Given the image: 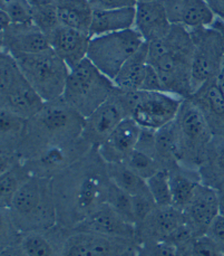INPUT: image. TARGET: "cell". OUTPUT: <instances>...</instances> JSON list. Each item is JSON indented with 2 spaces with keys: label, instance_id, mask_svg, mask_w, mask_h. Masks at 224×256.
<instances>
[{
  "label": "cell",
  "instance_id": "cell-9",
  "mask_svg": "<svg viewBox=\"0 0 224 256\" xmlns=\"http://www.w3.org/2000/svg\"><path fill=\"white\" fill-rule=\"evenodd\" d=\"M135 28L90 38L87 58L107 78L114 80L123 65L144 44Z\"/></svg>",
  "mask_w": 224,
  "mask_h": 256
},
{
  "label": "cell",
  "instance_id": "cell-17",
  "mask_svg": "<svg viewBox=\"0 0 224 256\" xmlns=\"http://www.w3.org/2000/svg\"><path fill=\"white\" fill-rule=\"evenodd\" d=\"M1 50L16 54H35L50 48L47 36L34 22L10 24L0 30Z\"/></svg>",
  "mask_w": 224,
  "mask_h": 256
},
{
  "label": "cell",
  "instance_id": "cell-34",
  "mask_svg": "<svg viewBox=\"0 0 224 256\" xmlns=\"http://www.w3.org/2000/svg\"><path fill=\"white\" fill-rule=\"evenodd\" d=\"M32 22L48 37L61 22L54 2L32 4Z\"/></svg>",
  "mask_w": 224,
  "mask_h": 256
},
{
  "label": "cell",
  "instance_id": "cell-28",
  "mask_svg": "<svg viewBox=\"0 0 224 256\" xmlns=\"http://www.w3.org/2000/svg\"><path fill=\"white\" fill-rule=\"evenodd\" d=\"M170 186L172 194V206L184 210L192 200L199 184L202 182L199 170L190 169L179 164L169 172Z\"/></svg>",
  "mask_w": 224,
  "mask_h": 256
},
{
  "label": "cell",
  "instance_id": "cell-39",
  "mask_svg": "<svg viewBox=\"0 0 224 256\" xmlns=\"http://www.w3.org/2000/svg\"><path fill=\"white\" fill-rule=\"evenodd\" d=\"M0 10L7 14L11 24L32 22V4L29 0H0Z\"/></svg>",
  "mask_w": 224,
  "mask_h": 256
},
{
  "label": "cell",
  "instance_id": "cell-13",
  "mask_svg": "<svg viewBox=\"0 0 224 256\" xmlns=\"http://www.w3.org/2000/svg\"><path fill=\"white\" fill-rule=\"evenodd\" d=\"M127 118H131V111L127 106L125 94L116 88L101 106L89 116L85 118L82 138L93 148H98Z\"/></svg>",
  "mask_w": 224,
  "mask_h": 256
},
{
  "label": "cell",
  "instance_id": "cell-25",
  "mask_svg": "<svg viewBox=\"0 0 224 256\" xmlns=\"http://www.w3.org/2000/svg\"><path fill=\"white\" fill-rule=\"evenodd\" d=\"M189 98L202 112L213 136H224V96L217 80L204 84Z\"/></svg>",
  "mask_w": 224,
  "mask_h": 256
},
{
  "label": "cell",
  "instance_id": "cell-1",
  "mask_svg": "<svg viewBox=\"0 0 224 256\" xmlns=\"http://www.w3.org/2000/svg\"><path fill=\"white\" fill-rule=\"evenodd\" d=\"M107 162L92 148L51 179L57 210V225L73 230L107 202L111 187Z\"/></svg>",
  "mask_w": 224,
  "mask_h": 256
},
{
  "label": "cell",
  "instance_id": "cell-8",
  "mask_svg": "<svg viewBox=\"0 0 224 256\" xmlns=\"http://www.w3.org/2000/svg\"><path fill=\"white\" fill-rule=\"evenodd\" d=\"M175 126L180 144V164L199 170L213 138L211 128L200 108L190 98L183 100Z\"/></svg>",
  "mask_w": 224,
  "mask_h": 256
},
{
  "label": "cell",
  "instance_id": "cell-47",
  "mask_svg": "<svg viewBox=\"0 0 224 256\" xmlns=\"http://www.w3.org/2000/svg\"><path fill=\"white\" fill-rule=\"evenodd\" d=\"M0 256H25V255H23V253L21 252L19 245H16V246H12V248L1 250Z\"/></svg>",
  "mask_w": 224,
  "mask_h": 256
},
{
  "label": "cell",
  "instance_id": "cell-44",
  "mask_svg": "<svg viewBox=\"0 0 224 256\" xmlns=\"http://www.w3.org/2000/svg\"><path fill=\"white\" fill-rule=\"evenodd\" d=\"M93 9L109 10V9H121L136 7L137 0H89Z\"/></svg>",
  "mask_w": 224,
  "mask_h": 256
},
{
  "label": "cell",
  "instance_id": "cell-24",
  "mask_svg": "<svg viewBox=\"0 0 224 256\" xmlns=\"http://www.w3.org/2000/svg\"><path fill=\"white\" fill-rule=\"evenodd\" d=\"M70 230L55 225L22 234L19 248L25 256H63Z\"/></svg>",
  "mask_w": 224,
  "mask_h": 256
},
{
  "label": "cell",
  "instance_id": "cell-31",
  "mask_svg": "<svg viewBox=\"0 0 224 256\" xmlns=\"http://www.w3.org/2000/svg\"><path fill=\"white\" fill-rule=\"evenodd\" d=\"M61 25L89 34L94 9L89 0H54Z\"/></svg>",
  "mask_w": 224,
  "mask_h": 256
},
{
  "label": "cell",
  "instance_id": "cell-32",
  "mask_svg": "<svg viewBox=\"0 0 224 256\" xmlns=\"http://www.w3.org/2000/svg\"><path fill=\"white\" fill-rule=\"evenodd\" d=\"M31 174L22 160L0 172V208L10 206L13 197L31 178Z\"/></svg>",
  "mask_w": 224,
  "mask_h": 256
},
{
  "label": "cell",
  "instance_id": "cell-29",
  "mask_svg": "<svg viewBox=\"0 0 224 256\" xmlns=\"http://www.w3.org/2000/svg\"><path fill=\"white\" fill-rule=\"evenodd\" d=\"M149 65V45L144 42L136 53L131 56L123 65L117 76L114 78V84L122 91H141L143 80Z\"/></svg>",
  "mask_w": 224,
  "mask_h": 256
},
{
  "label": "cell",
  "instance_id": "cell-46",
  "mask_svg": "<svg viewBox=\"0 0 224 256\" xmlns=\"http://www.w3.org/2000/svg\"><path fill=\"white\" fill-rule=\"evenodd\" d=\"M217 18L224 22V0H204Z\"/></svg>",
  "mask_w": 224,
  "mask_h": 256
},
{
  "label": "cell",
  "instance_id": "cell-40",
  "mask_svg": "<svg viewBox=\"0 0 224 256\" xmlns=\"http://www.w3.org/2000/svg\"><path fill=\"white\" fill-rule=\"evenodd\" d=\"M0 250L16 246L22 234L19 232L6 208H0Z\"/></svg>",
  "mask_w": 224,
  "mask_h": 256
},
{
  "label": "cell",
  "instance_id": "cell-42",
  "mask_svg": "<svg viewBox=\"0 0 224 256\" xmlns=\"http://www.w3.org/2000/svg\"><path fill=\"white\" fill-rule=\"evenodd\" d=\"M134 214L136 224L150 215V212L156 207V204L152 196H134ZM135 224V225H136Z\"/></svg>",
  "mask_w": 224,
  "mask_h": 256
},
{
  "label": "cell",
  "instance_id": "cell-3",
  "mask_svg": "<svg viewBox=\"0 0 224 256\" xmlns=\"http://www.w3.org/2000/svg\"><path fill=\"white\" fill-rule=\"evenodd\" d=\"M149 64L159 73L166 93L181 98L192 96L191 68L194 42L189 30L172 25L163 38L147 42Z\"/></svg>",
  "mask_w": 224,
  "mask_h": 256
},
{
  "label": "cell",
  "instance_id": "cell-18",
  "mask_svg": "<svg viewBox=\"0 0 224 256\" xmlns=\"http://www.w3.org/2000/svg\"><path fill=\"white\" fill-rule=\"evenodd\" d=\"M50 48L63 60L69 70L87 58L92 36L87 32L60 25L47 37Z\"/></svg>",
  "mask_w": 224,
  "mask_h": 256
},
{
  "label": "cell",
  "instance_id": "cell-49",
  "mask_svg": "<svg viewBox=\"0 0 224 256\" xmlns=\"http://www.w3.org/2000/svg\"><path fill=\"white\" fill-rule=\"evenodd\" d=\"M212 26H214V27H217L219 30H220L222 34H223V36H224V22L223 20H219V18H217L216 20V22H214V24Z\"/></svg>",
  "mask_w": 224,
  "mask_h": 256
},
{
  "label": "cell",
  "instance_id": "cell-10",
  "mask_svg": "<svg viewBox=\"0 0 224 256\" xmlns=\"http://www.w3.org/2000/svg\"><path fill=\"white\" fill-rule=\"evenodd\" d=\"M194 42L191 68L192 94L220 74L224 64V36L214 26L190 30Z\"/></svg>",
  "mask_w": 224,
  "mask_h": 256
},
{
  "label": "cell",
  "instance_id": "cell-20",
  "mask_svg": "<svg viewBox=\"0 0 224 256\" xmlns=\"http://www.w3.org/2000/svg\"><path fill=\"white\" fill-rule=\"evenodd\" d=\"M142 128L127 118L121 122L97 150L107 164H123L135 150Z\"/></svg>",
  "mask_w": 224,
  "mask_h": 256
},
{
  "label": "cell",
  "instance_id": "cell-35",
  "mask_svg": "<svg viewBox=\"0 0 224 256\" xmlns=\"http://www.w3.org/2000/svg\"><path fill=\"white\" fill-rule=\"evenodd\" d=\"M106 202L123 220H125L130 224H136L133 197L125 192H123L122 189L116 187L113 182L111 184V187H109Z\"/></svg>",
  "mask_w": 224,
  "mask_h": 256
},
{
  "label": "cell",
  "instance_id": "cell-52",
  "mask_svg": "<svg viewBox=\"0 0 224 256\" xmlns=\"http://www.w3.org/2000/svg\"><path fill=\"white\" fill-rule=\"evenodd\" d=\"M153 2V0H137V2Z\"/></svg>",
  "mask_w": 224,
  "mask_h": 256
},
{
  "label": "cell",
  "instance_id": "cell-38",
  "mask_svg": "<svg viewBox=\"0 0 224 256\" xmlns=\"http://www.w3.org/2000/svg\"><path fill=\"white\" fill-rule=\"evenodd\" d=\"M123 164H125L128 168H131L133 172L137 174L140 177L144 178L145 180L154 176L160 170H163L161 169L160 164H157L154 157H152L151 154L143 152V151L136 148L133 151L130 157L127 158L125 162Z\"/></svg>",
  "mask_w": 224,
  "mask_h": 256
},
{
  "label": "cell",
  "instance_id": "cell-50",
  "mask_svg": "<svg viewBox=\"0 0 224 256\" xmlns=\"http://www.w3.org/2000/svg\"><path fill=\"white\" fill-rule=\"evenodd\" d=\"M219 198H220V214L224 216V192H219Z\"/></svg>",
  "mask_w": 224,
  "mask_h": 256
},
{
  "label": "cell",
  "instance_id": "cell-27",
  "mask_svg": "<svg viewBox=\"0 0 224 256\" xmlns=\"http://www.w3.org/2000/svg\"><path fill=\"white\" fill-rule=\"evenodd\" d=\"M135 7L98 10L94 9L89 35L101 36L134 28Z\"/></svg>",
  "mask_w": 224,
  "mask_h": 256
},
{
  "label": "cell",
  "instance_id": "cell-7",
  "mask_svg": "<svg viewBox=\"0 0 224 256\" xmlns=\"http://www.w3.org/2000/svg\"><path fill=\"white\" fill-rule=\"evenodd\" d=\"M45 103L22 74L16 58L7 52H0V108L30 118Z\"/></svg>",
  "mask_w": 224,
  "mask_h": 256
},
{
  "label": "cell",
  "instance_id": "cell-51",
  "mask_svg": "<svg viewBox=\"0 0 224 256\" xmlns=\"http://www.w3.org/2000/svg\"><path fill=\"white\" fill-rule=\"evenodd\" d=\"M31 4H49L54 2V0H29Z\"/></svg>",
  "mask_w": 224,
  "mask_h": 256
},
{
  "label": "cell",
  "instance_id": "cell-6",
  "mask_svg": "<svg viewBox=\"0 0 224 256\" xmlns=\"http://www.w3.org/2000/svg\"><path fill=\"white\" fill-rule=\"evenodd\" d=\"M12 56L28 82L45 102L63 98L70 70L54 50L49 48L35 54Z\"/></svg>",
  "mask_w": 224,
  "mask_h": 256
},
{
  "label": "cell",
  "instance_id": "cell-43",
  "mask_svg": "<svg viewBox=\"0 0 224 256\" xmlns=\"http://www.w3.org/2000/svg\"><path fill=\"white\" fill-rule=\"evenodd\" d=\"M141 91L146 92H165L163 83L156 70L152 65H147L144 80H143Z\"/></svg>",
  "mask_w": 224,
  "mask_h": 256
},
{
  "label": "cell",
  "instance_id": "cell-11",
  "mask_svg": "<svg viewBox=\"0 0 224 256\" xmlns=\"http://www.w3.org/2000/svg\"><path fill=\"white\" fill-rule=\"evenodd\" d=\"M131 118L142 129L156 131L173 122L182 106L183 98L166 92H126Z\"/></svg>",
  "mask_w": 224,
  "mask_h": 256
},
{
  "label": "cell",
  "instance_id": "cell-12",
  "mask_svg": "<svg viewBox=\"0 0 224 256\" xmlns=\"http://www.w3.org/2000/svg\"><path fill=\"white\" fill-rule=\"evenodd\" d=\"M136 240L71 230L63 256H137Z\"/></svg>",
  "mask_w": 224,
  "mask_h": 256
},
{
  "label": "cell",
  "instance_id": "cell-2",
  "mask_svg": "<svg viewBox=\"0 0 224 256\" xmlns=\"http://www.w3.org/2000/svg\"><path fill=\"white\" fill-rule=\"evenodd\" d=\"M85 118L63 98L46 102L44 108L27 120L25 138L18 156L22 161L35 157L52 146L82 136Z\"/></svg>",
  "mask_w": 224,
  "mask_h": 256
},
{
  "label": "cell",
  "instance_id": "cell-33",
  "mask_svg": "<svg viewBox=\"0 0 224 256\" xmlns=\"http://www.w3.org/2000/svg\"><path fill=\"white\" fill-rule=\"evenodd\" d=\"M107 170L111 182L128 195L132 197L152 196L146 180L138 176L125 164H107Z\"/></svg>",
  "mask_w": 224,
  "mask_h": 256
},
{
  "label": "cell",
  "instance_id": "cell-16",
  "mask_svg": "<svg viewBox=\"0 0 224 256\" xmlns=\"http://www.w3.org/2000/svg\"><path fill=\"white\" fill-rule=\"evenodd\" d=\"M183 212L185 222L195 237L207 235L213 220L220 215L219 192L201 182Z\"/></svg>",
  "mask_w": 224,
  "mask_h": 256
},
{
  "label": "cell",
  "instance_id": "cell-36",
  "mask_svg": "<svg viewBox=\"0 0 224 256\" xmlns=\"http://www.w3.org/2000/svg\"><path fill=\"white\" fill-rule=\"evenodd\" d=\"M178 250V256H224L221 246L209 235L195 237L192 242Z\"/></svg>",
  "mask_w": 224,
  "mask_h": 256
},
{
  "label": "cell",
  "instance_id": "cell-22",
  "mask_svg": "<svg viewBox=\"0 0 224 256\" xmlns=\"http://www.w3.org/2000/svg\"><path fill=\"white\" fill-rule=\"evenodd\" d=\"M172 25L187 30L212 26L217 17L204 0H163Z\"/></svg>",
  "mask_w": 224,
  "mask_h": 256
},
{
  "label": "cell",
  "instance_id": "cell-37",
  "mask_svg": "<svg viewBox=\"0 0 224 256\" xmlns=\"http://www.w3.org/2000/svg\"><path fill=\"white\" fill-rule=\"evenodd\" d=\"M146 182L156 206H172V194L168 170H160Z\"/></svg>",
  "mask_w": 224,
  "mask_h": 256
},
{
  "label": "cell",
  "instance_id": "cell-23",
  "mask_svg": "<svg viewBox=\"0 0 224 256\" xmlns=\"http://www.w3.org/2000/svg\"><path fill=\"white\" fill-rule=\"evenodd\" d=\"M171 27L172 24L169 20L163 0L137 2L134 28L145 42L163 38Z\"/></svg>",
  "mask_w": 224,
  "mask_h": 256
},
{
  "label": "cell",
  "instance_id": "cell-21",
  "mask_svg": "<svg viewBox=\"0 0 224 256\" xmlns=\"http://www.w3.org/2000/svg\"><path fill=\"white\" fill-rule=\"evenodd\" d=\"M71 230H83L105 236L123 237V238L136 240V227L130 224L117 214L107 202L103 204L92 212L86 220ZM138 244V243H137Z\"/></svg>",
  "mask_w": 224,
  "mask_h": 256
},
{
  "label": "cell",
  "instance_id": "cell-41",
  "mask_svg": "<svg viewBox=\"0 0 224 256\" xmlns=\"http://www.w3.org/2000/svg\"><path fill=\"white\" fill-rule=\"evenodd\" d=\"M179 250L169 242H149L138 245L137 256H178Z\"/></svg>",
  "mask_w": 224,
  "mask_h": 256
},
{
  "label": "cell",
  "instance_id": "cell-26",
  "mask_svg": "<svg viewBox=\"0 0 224 256\" xmlns=\"http://www.w3.org/2000/svg\"><path fill=\"white\" fill-rule=\"evenodd\" d=\"M199 174L204 184L224 192V136H213Z\"/></svg>",
  "mask_w": 224,
  "mask_h": 256
},
{
  "label": "cell",
  "instance_id": "cell-4",
  "mask_svg": "<svg viewBox=\"0 0 224 256\" xmlns=\"http://www.w3.org/2000/svg\"><path fill=\"white\" fill-rule=\"evenodd\" d=\"M6 210L21 234L57 225L51 179L32 176L16 194Z\"/></svg>",
  "mask_w": 224,
  "mask_h": 256
},
{
  "label": "cell",
  "instance_id": "cell-15",
  "mask_svg": "<svg viewBox=\"0 0 224 256\" xmlns=\"http://www.w3.org/2000/svg\"><path fill=\"white\" fill-rule=\"evenodd\" d=\"M183 210L174 206H156L145 220L135 225L138 245L149 242H168L185 224Z\"/></svg>",
  "mask_w": 224,
  "mask_h": 256
},
{
  "label": "cell",
  "instance_id": "cell-30",
  "mask_svg": "<svg viewBox=\"0 0 224 256\" xmlns=\"http://www.w3.org/2000/svg\"><path fill=\"white\" fill-rule=\"evenodd\" d=\"M154 158L161 169L168 172L180 164V144L175 120L155 131Z\"/></svg>",
  "mask_w": 224,
  "mask_h": 256
},
{
  "label": "cell",
  "instance_id": "cell-45",
  "mask_svg": "<svg viewBox=\"0 0 224 256\" xmlns=\"http://www.w3.org/2000/svg\"><path fill=\"white\" fill-rule=\"evenodd\" d=\"M211 238H213L217 243L221 246L224 250V216L219 215L216 220H213L212 225L210 226L208 234Z\"/></svg>",
  "mask_w": 224,
  "mask_h": 256
},
{
  "label": "cell",
  "instance_id": "cell-14",
  "mask_svg": "<svg viewBox=\"0 0 224 256\" xmlns=\"http://www.w3.org/2000/svg\"><path fill=\"white\" fill-rule=\"evenodd\" d=\"M92 148L93 146L80 136L77 139L49 146L23 162L31 176L52 179L69 168Z\"/></svg>",
  "mask_w": 224,
  "mask_h": 256
},
{
  "label": "cell",
  "instance_id": "cell-48",
  "mask_svg": "<svg viewBox=\"0 0 224 256\" xmlns=\"http://www.w3.org/2000/svg\"><path fill=\"white\" fill-rule=\"evenodd\" d=\"M217 83H218L219 88H220L221 92H222L223 96H224V64H223V68L221 70L220 74H219V76L217 78Z\"/></svg>",
  "mask_w": 224,
  "mask_h": 256
},
{
  "label": "cell",
  "instance_id": "cell-19",
  "mask_svg": "<svg viewBox=\"0 0 224 256\" xmlns=\"http://www.w3.org/2000/svg\"><path fill=\"white\" fill-rule=\"evenodd\" d=\"M27 120L0 108V172L21 160L18 151L25 138Z\"/></svg>",
  "mask_w": 224,
  "mask_h": 256
},
{
  "label": "cell",
  "instance_id": "cell-5",
  "mask_svg": "<svg viewBox=\"0 0 224 256\" xmlns=\"http://www.w3.org/2000/svg\"><path fill=\"white\" fill-rule=\"evenodd\" d=\"M116 90L113 80L88 58L69 70L63 98L84 118L89 116Z\"/></svg>",
  "mask_w": 224,
  "mask_h": 256
}]
</instances>
